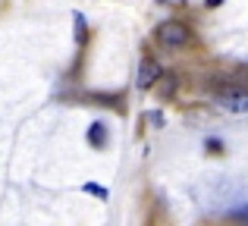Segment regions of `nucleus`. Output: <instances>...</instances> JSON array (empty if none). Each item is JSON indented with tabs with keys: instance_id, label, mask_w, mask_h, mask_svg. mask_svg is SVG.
<instances>
[{
	"instance_id": "2",
	"label": "nucleus",
	"mask_w": 248,
	"mask_h": 226,
	"mask_svg": "<svg viewBox=\"0 0 248 226\" xmlns=\"http://www.w3.org/2000/svg\"><path fill=\"white\" fill-rule=\"evenodd\" d=\"M157 41L164 47H182V44H188V29L182 22H164L157 29Z\"/></svg>"
},
{
	"instance_id": "4",
	"label": "nucleus",
	"mask_w": 248,
	"mask_h": 226,
	"mask_svg": "<svg viewBox=\"0 0 248 226\" xmlns=\"http://www.w3.org/2000/svg\"><path fill=\"white\" fill-rule=\"evenodd\" d=\"M88 145H94V148L107 145V129H104V122H91V129H88Z\"/></svg>"
},
{
	"instance_id": "9",
	"label": "nucleus",
	"mask_w": 248,
	"mask_h": 226,
	"mask_svg": "<svg viewBox=\"0 0 248 226\" xmlns=\"http://www.w3.org/2000/svg\"><path fill=\"white\" fill-rule=\"evenodd\" d=\"M160 3H167V0H160Z\"/></svg>"
},
{
	"instance_id": "5",
	"label": "nucleus",
	"mask_w": 248,
	"mask_h": 226,
	"mask_svg": "<svg viewBox=\"0 0 248 226\" xmlns=\"http://www.w3.org/2000/svg\"><path fill=\"white\" fill-rule=\"evenodd\" d=\"M76 41H79V44L85 41V19L79 16V13H76Z\"/></svg>"
},
{
	"instance_id": "8",
	"label": "nucleus",
	"mask_w": 248,
	"mask_h": 226,
	"mask_svg": "<svg viewBox=\"0 0 248 226\" xmlns=\"http://www.w3.org/2000/svg\"><path fill=\"white\" fill-rule=\"evenodd\" d=\"M204 3H207V6H220V3H223V0H204Z\"/></svg>"
},
{
	"instance_id": "6",
	"label": "nucleus",
	"mask_w": 248,
	"mask_h": 226,
	"mask_svg": "<svg viewBox=\"0 0 248 226\" xmlns=\"http://www.w3.org/2000/svg\"><path fill=\"white\" fill-rule=\"evenodd\" d=\"M85 192H91V195H97V198H107V189H101V185H94V182L85 185Z\"/></svg>"
},
{
	"instance_id": "3",
	"label": "nucleus",
	"mask_w": 248,
	"mask_h": 226,
	"mask_svg": "<svg viewBox=\"0 0 248 226\" xmlns=\"http://www.w3.org/2000/svg\"><path fill=\"white\" fill-rule=\"evenodd\" d=\"M160 75H164V73H160V66L151 60V57H145V60H141V66H139V79H135V85H139L141 91H148V88H151Z\"/></svg>"
},
{
	"instance_id": "7",
	"label": "nucleus",
	"mask_w": 248,
	"mask_h": 226,
	"mask_svg": "<svg viewBox=\"0 0 248 226\" xmlns=\"http://www.w3.org/2000/svg\"><path fill=\"white\" fill-rule=\"evenodd\" d=\"M232 220H248V208H239V211H232Z\"/></svg>"
},
{
	"instance_id": "1",
	"label": "nucleus",
	"mask_w": 248,
	"mask_h": 226,
	"mask_svg": "<svg viewBox=\"0 0 248 226\" xmlns=\"http://www.w3.org/2000/svg\"><path fill=\"white\" fill-rule=\"evenodd\" d=\"M217 104L230 113H245L248 110V91L236 85H220L217 88Z\"/></svg>"
}]
</instances>
